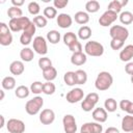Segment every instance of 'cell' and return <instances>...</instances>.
Returning a JSON list of instances; mask_svg holds the SVG:
<instances>
[{
	"instance_id": "1",
	"label": "cell",
	"mask_w": 133,
	"mask_h": 133,
	"mask_svg": "<svg viewBox=\"0 0 133 133\" xmlns=\"http://www.w3.org/2000/svg\"><path fill=\"white\" fill-rule=\"evenodd\" d=\"M112 83H113L112 75L109 72L103 71V72H100L98 74V76L96 78V81H95V86L98 90L104 91V90H107L108 88H110Z\"/></svg>"
},
{
	"instance_id": "2",
	"label": "cell",
	"mask_w": 133,
	"mask_h": 133,
	"mask_svg": "<svg viewBox=\"0 0 133 133\" xmlns=\"http://www.w3.org/2000/svg\"><path fill=\"white\" fill-rule=\"evenodd\" d=\"M84 53L92 57H100L104 53V47L97 41H89L84 46Z\"/></svg>"
},
{
	"instance_id": "3",
	"label": "cell",
	"mask_w": 133,
	"mask_h": 133,
	"mask_svg": "<svg viewBox=\"0 0 133 133\" xmlns=\"http://www.w3.org/2000/svg\"><path fill=\"white\" fill-rule=\"evenodd\" d=\"M44 105V99L39 96H36L32 98L31 100H28L25 104V110L29 115H35L39 112L41 108Z\"/></svg>"
},
{
	"instance_id": "4",
	"label": "cell",
	"mask_w": 133,
	"mask_h": 133,
	"mask_svg": "<svg viewBox=\"0 0 133 133\" xmlns=\"http://www.w3.org/2000/svg\"><path fill=\"white\" fill-rule=\"evenodd\" d=\"M31 22L32 21H30L28 17H21V18H17V19H11L8 22V27L12 32L24 31Z\"/></svg>"
},
{
	"instance_id": "5",
	"label": "cell",
	"mask_w": 133,
	"mask_h": 133,
	"mask_svg": "<svg viewBox=\"0 0 133 133\" xmlns=\"http://www.w3.org/2000/svg\"><path fill=\"white\" fill-rule=\"evenodd\" d=\"M109 35L111 36V38L119 39V41L125 42L129 36V30L124 26L113 25L109 29Z\"/></svg>"
},
{
	"instance_id": "6",
	"label": "cell",
	"mask_w": 133,
	"mask_h": 133,
	"mask_svg": "<svg viewBox=\"0 0 133 133\" xmlns=\"http://www.w3.org/2000/svg\"><path fill=\"white\" fill-rule=\"evenodd\" d=\"M99 102V95L97 92H89L88 95L85 96L81 103V108L85 112H89L94 110L96 104Z\"/></svg>"
},
{
	"instance_id": "7",
	"label": "cell",
	"mask_w": 133,
	"mask_h": 133,
	"mask_svg": "<svg viewBox=\"0 0 133 133\" xmlns=\"http://www.w3.org/2000/svg\"><path fill=\"white\" fill-rule=\"evenodd\" d=\"M33 45V51L36 52L39 55H46L48 53V46H47V41L44 36L37 35L33 38L32 42Z\"/></svg>"
},
{
	"instance_id": "8",
	"label": "cell",
	"mask_w": 133,
	"mask_h": 133,
	"mask_svg": "<svg viewBox=\"0 0 133 133\" xmlns=\"http://www.w3.org/2000/svg\"><path fill=\"white\" fill-rule=\"evenodd\" d=\"M35 30H36V26L34 25L33 22H31L28 25V27L21 34V36H20V43L23 46H28L32 42V36L35 33Z\"/></svg>"
},
{
	"instance_id": "9",
	"label": "cell",
	"mask_w": 133,
	"mask_h": 133,
	"mask_svg": "<svg viewBox=\"0 0 133 133\" xmlns=\"http://www.w3.org/2000/svg\"><path fill=\"white\" fill-rule=\"evenodd\" d=\"M6 128H7V131L9 133H24V131H25V124L21 119L10 118V119L7 121Z\"/></svg>"
},
{
	"instance_id": "10",
	"label": "cell",
	"mask_w": 133,
	"mask_h": 133,
	"mask_svg": "<svg viewBox=\"0 0 133 133\" xmlns=\"http://www.w3.org/2000/svg\"><path fill=\"white\" fill-rule=\"evenodd\" d=\"M118 18L117 14L112 11V10H106L102 14V16L100 17L99 19V24L102 26V27H108L110 26L112 23H114L116 21V19Z\"/></svg>"
},
{
	"instance_id": "11",
	"label": "cell",
	"mask_w": 133,
	"mask_h": 133,
	"mask_svg": "<svg viewBox=\"0 0 133 133\" xmlns=\"http://www.w3.org/2000/svg\"><path fill=\"white\" fill-rule=\"evenodd\" d=\"M63 130L65 133H76L77 132V124L75 116L72 114H65L62 118Z\"/></svg>"
},
{
	"instance_id": "12",
	"label": "cell",
	"mask_w": 133,
	"mask_h": 133,
	"mask_svg": "<svg viewBox=\"0 0 133 133\" xmlns=\"http://www.w3.org/2000/svg\"><path fill=\"white\" fill-rule=\"evenodd\" d=\"M83 97H84V91L82 88L80 87H75L73 89H71L66 96H65V99L69 103L71 104H74V103H77V102H80L81 100H83Z\"/></svg>"
},
{
	"instance_id": "13",
	"label": "cell",
	"mask_w": 133,
	"mask_h": 133,
	"mask_svg": "<svg viewBox=\"0 0 133 133\" xmlns=\"http://www.w3.org/2000/svg\"><path fill=\"white\" fill-rule=\"evenodd\" d=\"M103 127L100 123L97 122H88L81 126L80 133H102Z\"/></svg>"
},
{
	"instance_id": "14",
	"label": "cell",
	"mask_w": 133,
	"mask_h": 133,
	"mask_svg": "<svg viewBox=\"0 0 133 133\" xmlns=\"http://www.w3.org/2000/svg\"><path fill=\"white\" fill-rule=\"evenodd\" d=\"M55 121V113L52 109L46 108L43 109L39 113V122L43 125H51Z\"/></svg>"
},
{
	"instance_id": "15",
	"label": "cell",
	"mask_w": 133,
	"mask_h": 133,
	"mask_svg": "<svg viewBox=\"0 0 133 133\" xmlns=\"http://www.w3.org/2000/svg\"><path fill=\"white\" fill-rule=\"evenodd\" d=\"M56 22H57V25L62 28V29H65V28H69L71 27L72 23H73V19L72 17L69 15V14H64V12H61L57 16V19H56Z\"/></svg>"
},
{
	"instance_id": "16",
	"label": "cell",
	"mask_w": 133,
	"mask_h": 133,
	"mask_svg": "<svg viewBox=\"0 0 133 133\" xmlns=\"http://www.w3.org/2000/svg\"><path fill=\"white\" fill-rule=\"evenodd\" d=\"M107 117H108V114H107V111L105 110V108L98 107L92 110V118L95 119V122L100 123V124L105 123L107 121Z\"/></svg>"
},
{
	"instance_id": "17",
	"label": "cell",
	"mask_w": 133,
	"mask_h": 133,
	"mask_svg": "<svg viewBox=\"0 0 133 133\" xmlns=\"http://www.w3.org/2000/svg\"><path fill=\"white\" fill-rule=\"evenodd\" d=\"M133 58V45H127L119 52V59L124 62H129Z\"/></svg>"
},
{
	"instance_id": "18",
	"label": "cell",
	"mask_w": 133,
	"mask_h": 133,
	"mask_svg": "<svg viewBox=\"0 0 133 133\" xmlns=\"http://www.w3.org/2000/svg\"><path fill=\"white\" fill-rule=\"evenodd\" d=\"M25 71V66L23 61L21 60H15L9 64V72L15 76H20Z\"/></svg>"
},
{
	"instance_id": "19",
	"label": "cell",
	"mask_w": 133,
	"mask_h": 133,
	"mask_svg": "<svg viewBox=\"0 0 133 133\" xmlns=\"http://www.w3.org/2000/svg\"><path fill=\"white\" fill-rule=\"evenodd\" d=\"M87 60V57H86V54L82 52H76V53H73L72 56H71V62L72 64L74 65H82L86 62Z\"/></svg>"
},
{
	"instance_id": "20",
	"label": "cell",
	"mask_w": 133,
	"mask_h": 133,
	"mask_svg": "<svg viewBox=\"0 0 133 133\" xmlns=\"http://www.w3.org/2000/svg\"><path fill=\"white\" fill-rule=\"evenodd\" d=\"M122 130L124 132L130 133L133 132V115L131 114H127L123 117L122 119Z\"/></svg>"
},
{
	"instance_id": "21",
	"label": "cell",
	"mask_w": 133,
	"mask_h": 133,
	"mask_svg": "<svg viewBox=\"0 0 133 133\" xmlns=\"http://www.w3.org/2000/svg\"><path fill=\"white\" fill-rule=\"evenodd\" d=\"M127 3H128L127 0H123V1H119V0H112V1H110L109 4H108V10H112V11L118 14V12H121L122 8H123L125 5H127Z\"/></svg>"
},
{
	"instance_id": "22",
	"label": "cell",
	"mask_w": 133,
	"mask_h": 133,
	"mask_svg": "<svg viewBox=\"0 0 133 133\" xmlns=\"http://www.w3.org/2000/svg\"><path fill=\"white\" fill-rule=\"evenodd\" d=\"M20 57H21L22 61L29 62L34 58V51L28 47H25L20 51Z\"/></svg>"
},
{
	"instance_id": "23",
	"label": "cell",
	"mask_w": 133,
	"mask_h": 133,
	"mask_svg": "<svg viewBox=\"0 0 133 133\" xmlns=\"http://www.w3.org/2000/svg\"><path fill=\"white\" fill-rule=\"evenodd\" d=\"M74 19L76 23L83 25V26L89 22V16L86 11H77L74 16Z\"/></svg>"
},
{
	"instance_id": "24",
	"label": "cell",
	"mask_w": 133,
	"mask_h": 133,
	"mask_svg": "<svg viewBox=\"0 0 133 133\" xmlns=\"http://www.w3.org/2000/svg\"><path fill=\"white\" fill-rule=\"evenodd\" d=\"M2 88L6 89V90H11L16 87V79L12 76H6L3 78L2 82H1Z\"/></svg>"
},
{
	"instance_id": "25",
	"label": "cell",
	"mask_w": 133,
	"mask_h": 133,
	"mask_svg": "<svg viewBox=\"0 0 133 133\" xmlns=\"http://www.w3.org/2000/svg\"><path fill=\"white\" fill-rule=\"evenodd\" d=\"M30 92H31L30 91V88L27 87L26 85H19L16 88V90H15L16 97L19 98V99H25V98H27Z\"/></svg>"
},
{
	"instance_id": "26",
	"label": "cell",
	"mask_w": 133,
	"mask_h": 133,
	"mask_svg": "<svg viewBox=\"0 0 133 133\" xmlns=\"http://www.w3.org/2000/svg\"><path fill=\"white\" fill-rule=\"evenodd\" d=\"M60 38H61L60 32L57 30H50L47 33V41L50 44H53V45L58 44L60 42Z\"/></svg>"
},
{
	"instance_id": "27",
	"label": "cell",
	"mask_w": 133,
	"mask_h": 133,
	"mask_svg": "<svg viewBox=\"0 0 133 133\" xmlns=\"http://www.w3.org/2000/svg\"><path fill=\"white\" fill-rule=\"evenodd\" d=\"M91 36V29L89 26H81L78 30V37L82 41H86Z\"/></svg>"
},
{
	"instance_id": "28",
	"label": "cell",
	"mask_w": 133,
	"mask_h": 133,
	"mask_svg": "<svg viewBox=\"0 0 133 133\" xmlns=\"http://www.w3.org/2000/svg\"><path fill=\"white\" fill-rule=\"evenodd\" d=\"M118 19H119L122 24L129 25V24H131L133 22V14L131 11H128V10L122 11L121 15L118 16Z\"/></svg>"
},
{
	"instance_id": "29",
	"label": "cell",
	"mask_w": 133,
	"mask_h": 133,
	"mask_svg": "<svg viewBox=\"0 0 133 133\" xmlns=\"http://www.w3.org/2000/svg\"><path fill=\"white\" fill-rule=\"evenodd\" d=\"M104 108L107 112H114L117 109V103L113 98H107L104 102Z\"/></svg>"
},
{
	"instance_id": "30",
	"label": "cell",
	"mask_w": 133,
	"mask_h": 133,
	"mask_svg": "<svg viewBox=\"0 0 133 133\" xmlns=\"http://www.w3.org/2000/svg\"><path fill=\"white\" fill-rule=\"evenodd\" d=\"M119 108H121V110L127 112L128 114L133 115V102L124 99L119 102Z\"/></svg>"
},
{
	"instance_id": "31",
	"label": "cell",
	"mask_w": 133,
	"mask_h": 133,
	"mask_svg": "<svg viewBox=\"0 0 133 133\" xmlns=\"http://www.w3.org/2000/svg\"><path fill=\"white\" fill-rule=\"evenodd\" d=\"M56 76H57V70L54 66H52V68H50L46 71H43V77L46 81L52 82L56 78Z\"/></svg>"
},
{
	"instance_id": "32",
	"label": "cell",
	"mask_w": 133,
	"mask_h": 133,
	"mask_svg": "<svg viewBox=\"0 0 133 133\" xmlns=\"http://www.w3.org/2000/svg\"><path fill=\"white\" fill-rule=\"evenodd\" d=\"M85 9L87 12L95 14L100 9V3L97 0H89L85 3Z\"/></svg>"
},
{
	"instance_id": "33",
	"label": "cell",
	"mask_w": 133,
	"mask_h": 133,
	"mask_svg": "<svg viewBox=\"0 0 133 133\" xmlns=\"http://www.w3.org/2000/svg\"><path fill=\"white\" fill-rule=\"evenodd\" d=\"M7 16L9 17V19H17V18H21L23 17V11L20 7L17 6H10L7 9Z\"/></svg>"
},
{
	"instance_id": "34",
	"label": "cell",
	"mask_w": 133,
	"mask_h": 133,
	"mask_svg": "<svg viewBox=\"0 0 133 133\" xmlns=\"http://www.w3.org/2000/svg\"><path fill=\"white\" fill-rule=\"evenodd\" d=\"M63 81H64V83H65L68 86H74L75 84H77L75 72H72V71L66 72V73L63 75Z\"/></svg>"
},
{
	"instance_id": "35",
	"label": "cell",
	"mask_w": 133,
	"mask_h": 133,
	"mask_svg": "<svg viewBox=\"0 0 133 133\" xmlns=\"http://www.w3.org/2000/svg\"><path fill=\"white\" fill-rule=\"evenodd\" d=\"M62 39H63L64 45H66L68 47H70L71 45H73L75 42L78 41V39H77V35H76L74 32H71V31L64 33L63 36H62Z\"/></svg>"
},
{
	"instance_id": "36",
	"label": "cell",
	"mask_w": 133,
	"mask_h": 133,
	"mask_svg": "<svg viewBox=\"0 0 133 133\" xmlns=\"http://www.w3.org/2000/svg\"><path fill=\"white\" fill-rule=\"evenodd\" d=\"M75 75H76V82H77V84L82 85V84L86 83V81H87V74H86L85 71L77 70L75 72Z\"/></svg>"
},
{
	"instance_id": "37",
	"label": "cell",
	"mask_w": 133,
	"mask_h": 133,
	"mask_svg": "<svg viewBox=\"0 0 133 133\" xmlns=\"http://www.w3.org/2000/svg\"><path fill=\"white\" fill-rule=\"evenodd\" d=\"M38 66H39V69H41L42 71H46V70L52 68L53 65H52L51 59H50L49 57L44 56V57H41V58L38 59Z\"/></svg>"
},
{
	"instance_id": "38",
	"label": "cell",
	"mask_w": 133,
	"mask_h": 133,
	"mask_svg": "<svg viewBox=\"0 0 133 133\" xmlns=\"http://www.w3.org/2000/svg\"><path fill=\"white\" fill-rule=\"evenodd\" d=\"M44 17L46 19H54L55 17H57V9L54 6H46L44 8Z\"/></svg>"
},
{
	"instance_id": "39",
	"label": "cell",
	"mask_w": 133,
	"mask_h": 133,
	"mask_svg": "<svg viewBox=\"0 0 133 133\" xmlns=\"http://www.w3.org/2000/svg\"><path fill=\"white\" fill-rule=\"evenodd\" d=\"M56 90V87H55V84L50 82V81H47L44 83V86H43V92L47 96H50V95H53Z\"/></svg>"
},
{
	"instance_id": "40",
	"label": "cell",
	"mask_w": 133,
	"mask_h": 133,
	"mask_svg": "<svg viewBox=\"0 0 133 133\" xmlns=\"http://www.w3.org/2000/svg\"><path fill=\"white\" fill-rule=\"evenodd\" d=\"M28 11L30 15L32 16H38L39 11H41V7H39V4L36 2V1H31L29 4H28Z\"/></svg>"
},
{
	"instance_id": "41",
	"label": "cell",
	"mask_w": 133,
	"mask_h": 133,
	"mask_svg": "<svg viewBox=\"0 0 133 133\" xmlns=\"http://www.w3.org/2000/svg\"><path fill=\"white\" fill-rule=\"evenodd\" d=\"M32 22H33L34 25H35L36 27H38V28H44V27H46V25H47V23H48L47 19H46L44 16H39V15L36 16V17H33Z\"/></svg>"
},
{
	"instance_id": "42",
	"label": "cell",
	"mask_w": 133,
	"mask_h": 133,
	"mask_svg": "<svg viewBox=\"0 0 133 133\" xmlns=\"http://www.w3.org/2000/svg\"><path fill=\"white\" fill-rule=\"evenodd\" d=\"M11 43H12V34L10 31L4 34H0V44L2 46H9Z\"/></svg>"
},
{
	"instance_id": "43",
	"label": "cell",
	"mask_w": 133,
	"mask_h": 133,
	"mask_svg": "<svg viewBox=\"0 0 133 133\" xmlns=\"http://www.w3.org/2000/svg\"><path fill=\"white\" fill-rule=\"evenodd\" d=\"M43 86H44V83H42L41 81H34L30 85V91L34 95H38L43 92Z\"/></svg>"
},
{
	"instance_id": "44",
	"label": "cell",
	"mask_w": 133,
	"mask_h": 133,
	"mask_svg": "<svg viewBox=\"0 0 133 133\" xmlns=\"http://www.w3.org/2000/svg\"><path fill=\"white\" fill-rule=\"evenodd\" d=\"M124 43L123 41H119V39H114V38H111V42H110V47L112 50H121L123 49L124 47Z\"/></svg>"
},
{
	"instance_id": "45",
	"label": "cell",
	"mask_w": 133,
	"mask_h": 133,
	"mask_svg": "<svg viewBox=\"0 0 133 133\" xmlns=\"http://www.w3.org/2000/svg\"><path fill=\"white\" fill-rule=\"evenodd\" d=\"M68 4H69V0H54L53 1V6L58 9L64 8Z\"/></svg>"
},
{
	"instance_id": "46",
	"label": "cell",
	"mask_w": 133,
	"mask_h": 133,
	"mask_svg": "<svg viewBox=\"0 0 133 133\" xmlns=\"http://www.w3.org/2000/svg\"><path fill=\"white\" fill-rule=\"evenodd\" d=\"M69 49H70V51H72L73 53L82 52V45H81V43H80L79 41H77V42H75L73 45H71V46L69 47Z\"/></svg>"
},
{
	"instance_id": "47",
	"label": "cell",
	"mask_w": 133,
	"mask_h": 133,
	"mask_svg": "<svg viewBox=\"0 0 133 133\" xmlns=\"http://www.w3.org/2000/svg\"><path fill=\"white\" fill-rule=\"evenodd\" d=\"M125 72L128 74V75H133V62L129 61L127 62V64L125 65Z\"/></svg>"
},
{
	"instance_id": "48",
	"label": "cell",
	"mask_w": 133,
	"mask_h": 133,
	"mask_svg": "<svg viewBox=\"0 0 133 133\" xmlns=\"http://www.w3.org/2000/svg\"><path fill=\"white\" fill-rule=\"evenodd\" d=\"M105 133H121V132H119V130H118L117 128H115V127H108V128L106 129Z\"/></svg>"
},
{
	"instance_id": "49",
	"label": "cell",
	"mask_w": 133,
	"mask_h": 133,
	"mask_svg": "<svg viewBox=\"0 0 133 133\" xmlns=\"http://www.w3.org/2000/svg\"><path fill=\"white\" fill-rule=\"evenodd\" d=\"M11 4L12 6H17V7H20L24 4V1L23 0H11Z\"/></svg>"
},
{
	"instance_id": "50",
	"label": "cell",
	"mask_w": 133,
	"mask_h": 133,
	"mask_svg": "<svg viewBox=\"0 0 133 133\" xmlns=\"http://www.w3.org/2000/svg\"><path fill=\"white\" fill-rule=\"evenodd\" d=\"M0 118H1V124H0V128H3V126H4V116H3V115H0Z\"/></svg>"
},
{
	"instance_id": "51",
	"label": "cell",
	"mask_w": 133,
	"mask_h": 133,
	"mask_svg": "<svg viewBox=\"0 0 133 133\" xmlns=\"http://www.w3.org/2000/svg\"><path fill=\"white\" fill-rule=\"evenodd\" d=\"M0 94H1V98H0V100L2 101V100L4 99V89H1V90H0Z\"/></svg>"
},
{
	"instance_id": "52",
	"label": "cell",
	"mask_w": 133,
	"mask_h": 133,
	"mask_svg": "<svg viewBox=\"0 0 133 133\" xmlns=\"http://www.w3.org/2000/svg\"><path fill=\"white\" fill-rule=\"evenodd\" d=\"M131 82H132V84H133V75L131 76Z\"/></svg>"
},
{
	"instance_id": "53",
	"label": "cell",
	"mask_w": 133,
	"mask_h": 133,
	"mask_svg": "<svg viewBox=\"0 0 133 133\" xmlns=\"http://www.w3.org/2000/svg\"><path fill=\"white\" fill-rule=\"evenodd\" d=\"M130 133H133V132H130Z\"/></svg>"
}]
</instances>
